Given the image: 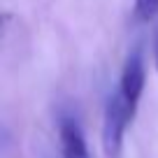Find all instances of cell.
Here are the masks:
<instances>
[{
    "label": "cell",
    "mask_w": 158,
    "mask_h": 158,
    "mask_svg": "<svg viewBox=\"0 0 158 158\" xmlns=\"http://www.w3.org/2000/svg\"><path fill=\"white\" fill-rule=\"evenodd\" d=\"M153 60H156V70H158V23L153 28Z\"/></svg>",
    "instance_id": "5b68a950"
},
{
    "label": "cell",
    "mask_w": 158,
    "mask_h": 158,
    "mask_svg": "<svg viewBox=\"0 0 158 158\" xmlns=\"http://www.w3.org/2000/svg\"><path fill=\"white\" fill-rule=\"evenodd\" d=\"M135 116V109L126 102L121 91L114 89L107 95V105H105V118H102V147L109 158H116L123 144L126 130H128L130 121Z\"/></svg>",
    "instance_id": "6da1fadb"
},
{
    "label": "cell",
    "mask_w": 158,
    "mask_h": 158,
    "mask_svg": "<svg viewBox=\"0 0 158 158\" xmlns=\"http://www.w3.org/2000/svg\"><path fill=\"white\" fill-rule=\"evenodd\" d=\"M144 79H147L144 56H142V49L135 47L126 58L123 70H121V79H118V86H116L133 109H137L139 105V98H142V91H144Z\"/></svg>",
    "instance_id": "7a4b0ae2"
},
{
    "label": "cell",
    "mask_w": 158,
    "mask_h": 158,
    "mask_svg": "<svg viewBox=\"0 0 158 158\" xmlns=\"http://www.w3.org/2000/svg\"><path fill=\"white\" fill-rule=\"evenodd\" d=\"M135 16L139 21H151L158 16V0H135Z\"/></svg>",
    "instance_id": "277c9868"
},
{
    "label": "cell",
    "mask_w": 158,
    "mask_h": 158,
    "mask_svg": "<svg viewBox=\"0 0 158 158\" xmlns=\"http://www.w3.org/2000/svg\"><path fill=\"white\" fill-rule=\"evenodd\" d=\"M58 139H60L63 158H91L84 130H81V126H79V121L74 116L60 114V118H58Z\"/></svg>",
    "instance_id": "3957f363"
}]
</instances>
